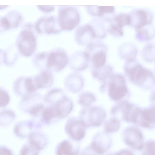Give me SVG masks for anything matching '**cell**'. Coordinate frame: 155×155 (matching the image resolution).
<instances>
[{
	"mask_svg": "<svg viewBox=\"0 0 155 155\" xmlns=\"http://www.w3.org/2000/svg\"><path fill=\"white\" fill-rule=\"evenodd\" d=\"M124 70L130 81L142 88L150 89L155 84V77L153 73L135 59L126 61Z\"/></svg>",
	"mask_w": 155,
	"mask_h": 155,
	"instance_id": "6da1fadb",
	"label": "cell"
},
{
	"mask_svg": "<svg viewBox=\"0 0 155 155\" xmlns=\"http://www.w3.org/2000/svg\"><path fill=\"white\" fill-rule=\"evenodd\" d=\"M100 91H107L109 98L112 101H119L126 99L128 90L124 77L118 73H113L104 82L101 83Z\"/></svg>",
	"mask_w": 155,
	"mask_h": 155,
	"instance_id": "7a4b0ae2",
	"label": "cell"
},
{
	"mask_svg": "<svg viewBox=\"0 0 155 155\" xmlns=\"http://www.w3.org/2000/svg\"><path fill=\"white\" fill-rule=\"evenodd\" d=\"M139 108L124 99L115 104L111 108L110 114L119 120L136 124Z\"/></svg>",
	"mask_w": 155,
	"mask_h": 155,
	"instance_id": "3957f363",
	"label": "cell"
},
{
	"mask_svg": "<svg viewBox=\"0 0 155 155\" xmlns=\"http://www.w3.org/2000/svg\"><path fill=\"white\" fill-rule=\"evenodd\" d=\"M106 117L105 110L98 105L83 107L79 111L78 116L86 127L100 126Z\"/></svg>",
	"mask_w": 155,
	"mask_h": 155,
	"instance_id": "277c9868",
	"label": "cell"
},
{
	"mask_svg": "<svg viewBox=\"0 0 155 155\" xmlns=\"http://www.w3.org/2000/svg\"><path fill=\"white\" fill-rule=\"evenodd\" d=\"M107 47L104 44L94 41L87 45L86 51L90 57L92 68L98 69L105 64Z\"/></svg>",
	"mask_w": 155,
	"mask_h": 155,
	"instance_id": "5b68a950",
	"label": "cell"
},
{
	"mask_svg": "<svg viewBox=\"0 0 155 155\" xmlns=\"http://www.w3.org/2000/svg\"><path fill=\"white\" fill-rule=\"evenodd\" d=\"M80 21V15L76 8L67 6L63 8L59 12L58 22L61 29L72 30Z\"/></svg>",
	"mask_w": 155,
	"mask_h": 155,
	"instance_id": "8992f818",
	"label": "cell"
},
{
	"mask_svg": "<svg viewBox=\"0 0 155 155\" xmlns=\"http://www.w3.org/2000/svg\"><path fill=\"white\" fill-rule=\"evenodd\" d=\"M86 128L79 117H74L67 120L64 129L66 133L71 140L79 142L85 137Z\"/></svg>",
	"mask_w": 155,
	"mask_h": 155,
	"instance_id": "52a82bcc",
	"label": "cell"
},
{
	"mask_svg": "<svg viewBox=\"0 0 155 155\" xmlns=\"http://www.w3.org/2000/svg\"><path fill=\"white\" fill-rule=\"evenodd\" d=\"M122 139L125 144L135 150H140L144 146L143 134L137 128L133 126L128 127L123 131Z\"/></svg>",
	"mask_w": 155,
	"mask_h": 155,
	"instance_id": "ba28073f",
	"label": "cell"
},
{
	"mask_svg": "<svg viewBox=\"0 0 155 155\" xmlns=\"http://www.w3.org/2000/svg\"><path fill=\"white\" fill-rule=\"evenodd\" d=\"M35 38L33 33L28 29L23 31L18 42V47L20 52L24 55L30 56L35 51Z\"/></svg>",
	"mask_w": 155,
	"mask_h": 155,
	"instance_id": "9c48e42d",
	"label": "cell"
},
{
	"mask_svg": "<svg viewBox=\"0 0 155 155\" xmlns=\"http://www.w3.org/2000/svg\"><path fill=\"white\" fill-rule=\"evenodd\" d=\"M112 143L111 138L104 131H99L93 136L89 144L97 153L103 155L110 148Z\"/></svg>",
	"mask_w": 155,
	"mask_h": 155,
	"instance_id": "30bf717a",
	"label": "cell"
},
{
	"mask_svg": "<svg viewBox=\"0 0 155 155\" xmlns=\"http://www.w3.org/2000/svg\"><path fill=\"white\" fill-rule=\"evenodd\" d=\"M136 124L146 128L155 127V105L144 108H139Z\"/></svg>",
	"mask_w": 155,
	"mask_h": 155,
	"instance_id": "8fae6325",
	"label": "cell"
},
{
	"mask_svg": "<svg viewBox=\"0 0 155 155\" xmlns=\"http://www.w3.org/2000/svg\"><path fill=\"white\" fill-rule=\"evenodd\" d=\"M130 15L131 19L130 25L137 29L150 25L153 20L151 13L144 9L134 10Z\"/></svg>",
	"mask_w": 155,
	"mask_h": 155,
	"instance_id": "7c38bea8",
	"label": "cell"
},
{
	"mask_svg": "<svg viewBox=\"0 0 155 155\" xmlns=\"http://www.w3.org/2000/svg\"><path fill=\"white\" fill-rule=\"evenodd\" d=\"M75 38L78 44L86 45L96 38L94 30L89 23L81 25L77 28L75 32Z\"/></svg>",
	"mask_w": 155,
	"mask_h": 155,
	"instance_id": "4fadbf2b",
	"label": "cell"
},
{
	"mask_svg": "<svg viewBox=\"0 0 155 155\" xmlns=\"http://www.w3.org/2000/svg\"><path fill=\"white\" fill-rule=\"evenodd\" d=\"M68 62V56L63 51H58L51 53L48 59V67L59 71L63 69Z\"/></svg>",
	"mask_w": 155,
	"mask_h": 155,
	"instance_id": "5bb4252c",
	"label": "cell"
},
{
	"mask_svg": "<svg viewBox=\"0 0 155 155\" xmlns=\"http://www.w3.org/2000/svg\"><path fill=\"white\" fill-rule=\"evenodd\" d=\"M70 61L72 69L77 71H82L88 67L90 57L85 51H78L73 54Z\"/></svg>",
	"mask_w": 155,
	"mask_h": 155,
	"instance_id": "9a60e30c",
	"label": "cell"
},
{
	"mask_svg": "<svg viewBox=\"0 0 155 155\" xmlns=\"http://www.w3.org/2000/svg\"><path fill=\"white\" fill-rule=\"evenodd\" d=\"M78 142L71 139L62 140L56 148V155H78L80 146Z\"/></svg>",
	"mask_w": 155,
	"mask_h": 155,
	"instance_id": "2e32d148",
	"label": "cell"
},
{
	"mask_svg": "<svg viewBox=\"0 0 155 155\" xmlns=\"http://www.w3.org/2000/svg\"><path fill=\"white\" fill-rule=\"evenodd\" d=\"M35 27L39 32L48 34L56 33L61 29L59 23L51 17L40 19L36 24Z\"/></svg>",
	"mask_w": 155,
	"mask_h": 155,
	"instance_id": "e0dca14e",
	"label": "cell"
},
{
	"mask_svg": "<svg viewBox=\"0 0 155 155\" xmlns=\"http://www.w3.org/2000/svg\"><path fill=\"white\" fill-rule=\"evenodd\" d=\"M84 81L81 75L77 72L72 73L67 78L66 87L71 92L76 93L80 91L83 88Z\"/></svg>",
	"mask_w": 155,
	"mask_h": 155,
	"instance_id": "ac0fdd59",
	"label": "cell"
},
{
	"mask_svg": "<svg viewBox=\"0 0 155 155\" xmlns=\"http://www.w3.org/2000/svg\"><path fill=\"white\" fill-rule=\"evenodd\" d=\"M87 12L91 15L97 17L103 18L107 20V15H113L115 8L113 6L86 5Z\"/></svg>",
	"mask_w": 155,
	"mask_h": 155,
	"instance_id": "d6986e66",
	"label": "cell"
},
{
	"mask_svg": "<svg viewBox=\"0 0 155 155\" xmlns=\"http://www.w3.org/2000/svg\"><path fill=\"white\" fill-rule=\"evenodd\" d=\"M137 51L136 47L133 44L130 42L122 44L118 49L119 56L126 61L135 59Z\"/></svg>",
	"mask_w": 155,
	"mask_h": 155,
	"instance_id": "ffe728a7",
	"label": "cell"
},
{
	"mask_svg": "<svg viewBox=\"0 0 155 155\" xmlns=\"http://www.w3.org/2000/svg\"><path fill=\"white\" fill-rule=\"evenodd\" d=\"M28 137V142L39 151L44 148L48 143L47 137L43 133L32 132Z\"/></svg>",
	"mask_w": 155,
	"mask_h": 155,
	"instance_id": "44dd1931",
	"label": "cell"
},
{
	"mask_svg": "<svg viewBox=\"0 0 155 155\" xmlns=\"http://www.w3.org/2000/svg\"><path fill=\"white\" fill-rule=\"evenodd\" d=\"M113 68L109 64H106L102 67L100 68H92L91 74L92 77L101 82H104L112 74Z\"/></svg>",
	"mask_w": 155,
	"mask_h": 155,
	"instance_id": "7402d4cb",
	"label": "cell"
},
{
	"mask_svg": "<svg viewBox=\"0 0 155 155\" xmlns=\"http://www.w3.org/2000/svg\"><path fill=\"white\" fill-rule=\"evenodd\" d=\"M104 22V19L97 18L92 19L89 22V23L94 30L96 38L102 39L106 36L107 29Z\"/></svg>",
	"mask_w": 155,
	"mask_h": 155,
	"instance_id": "603a6c76",
	"label": "cell"
},
{
	"mask_svg": "<svg viewBox=\"0 0 155 155\" xmlns=\"http://www.w3.org/2000/svg\"><path fill=\"white\" fill-rule=\"evenodd\" d=\"M96 101L95 96L93 93L89 91L82 92L78 99V104L84 107L90 106Z\"/></svg>",
	"mask_w": 155,
	"mask_h": 155,
	"instance_id": "cb8c5ba5",
	"label": "cell"
},
{
	"mask_svg": "<svg viewBox=\"0 0 155 155\" xmlns=\"http://www.w3.org/2000/svg\"><path fill=\"white\" fill-rule=\"evenodd\" d=\"M120 120L112 117L106 120L104 124V131L107 134L114 133L118 131L120 128Z\"/></svg>",
	"mask_w": 155,
	"mask_h": 155,
	"instance_id": "d4e9b609",
	"label": "cell"
},
{
	"mask_svg": "<svg viewBox=\"0 0 155 155\" xmlns=\"http://www.w3.org/2000/svg\"><path fill=\"white\" fill-rule=\"evenodd\" d=\"M142 56L148 62L155 61V43H149L146 44L142 50Z\"/></svg>",
	"mask_w": 155,
	"mask_h": 155,
	"instance_id": "484cf974",
	"label": "cell"
},
{
	"mask_svg": "<svg viewBox=\"0 0 155 155\" xmlns=\"http://www.w3.org/2000/svg\"><path fill=\"white\" fill-rule=\"evenodd\" d=\"M147 26L137 29L136 37L138 40L142 41H149L154 36V31L153 28H147Z\"/></svg>",
	"mask_w": 155,
	"mask_h": 155,
	"instance_id": "4316f807",
	"label": "cell"
},
{
	"mask_svg": "<svg viewBox=\"0 0 155 155\" xmlns=\"http://www.w3.org/2000/svg\"><path fill=\"white\" fill-rule=\"evenodd\" d=\"M111 21L120 27L123 28L130 25L131 19L130 15L126 13H120L114 16Z\"/></svg>",
	"mask_w": 155,
	"mask_h": 155,
	"instance_id": "83f0119b",
	"label": "cell"
},
{
	"mask_svg": "<svg viewBox=\"0 0 155 155\" xmlns=\"http://www.w3.org/2000/svg\"><path fill=\"white\" fill-rule=\"evenodd\" d=\"M35 78L39 88L50 86L52 81L51 75L48 72H43Z\"/></svg>",
	"mask_w": 155,
	"mask_h": 155,
	"instance_id": "f1b7e54d",
	"label": "cell"
},
{
	"mask_svg": "<svg viewBox=\"0 0 155 155\" xmlns=\"http://www.w3.org/2000/svg\"><path fill=\"white\" fill-rule=\"evenodd\" d=\"M39 151L28 142L21 148L19 155H38Z\"/></svg>",
	"mask_w": 155,
	"mask_h": 155,
	"instance_id": "f546056e",
	"label": "cell"
},
{
	"mask_svg": "<svg viewBox=\"0 0 155 155\" xmlns=\"http://www.w3.org/2000/svg\"><path fill=\"white\" fill-rule=\"evenodd\" d=\"M108 21L110 23L107 27V31L114 36H122L123 35V28L117 26L110 20Z\"/></svg>",
	"mask_w": 155,
	"mask_h": 155,
	"instance_id": "4dcf8cb0",
	"label": "cell"
},
{
	"mask_svg": "<svg viewBox=\"0 0 155 155\" xmlns=\"http://www.w3.org/2000/svg\"><path fill=\"white\" fill-rule=\"evenodd\" d=\"M143 155H155V141L150 140L144 145Z\"/></svg>",
	"mask_w": 155,
	"mask_h": 155,
	"instance_id": "1f68e13d",
	"label": "cell"
},
{
	"mask_svg": "<svg viewBox=\"0 0 155 155\" xmlns=\"http://www.w3.org/2000/svg\"><path fill=\"white\" fill-rule=\"evenodd\" d=\"M25 85L26 90L30 92L35 91L39 88L35 78H29L26 79L25 81Z\"/></svg>",
	"mask_w": 155,
	"mask_h": 155,
	"instance_id": "d6a6232c",
	"label": "cell"
},
{
	"mask_svg": "<svg viewBox=\"0 0 155 155\" xmlns=\"http://www.w3.org/2000/svg\"><path fill=\"white\" fill-rule=\"evenodd\" d=\"M78 155H101L97 153L90 144L84 148Z\"/></svg>",
	"mask_w": 155,
	"mask_h": 155,
	"instance_id": "836d02e7",
	"label": "cell"
},
{
	"mask_svg": "<svg viewBox=\"0 0 155 155\" xmlns=\"http://www.w3.org/2000/svg\"><path fill=\"white\" fill-rule=\"evenodd\" d=\"M0 103L1 107L6 105L9 101V97L8 94L3 90H0Z\"/></svg>",
	"mask_w": 155,
	"mask_h": 155,
	"instance_id": "e575fe53",
	"label": "cell"
},
{
	"mask_svg": "<svg viewBox=\"0 0 155 155\" xmlns=\"http://www.w3.org/2000/svg\"><path fill=\"white\" fill-rule=\"evenodd\" d=\"M111 152L112 155H134L131 151L126 149Z\"/></svg>",
	"mask_w": 155,
	"mask_h": 155,
	"instance_id": "d590c367",
	"label": "cell"
},
{
	"mask_svg": "<svg viewBox=\"0 0 155 155\" xmlns=\"http://www.w3.org/2000/svg\"><path fill=\"white\" fill-rule=\"evenodd\" d=\"M43 107L41 105H38L35 106L30 109L29 111L30 113L31 114L36 116L42 110Z\"/></svg>",
	"mask_w": 155,
	"mask_h": 155,
	"instance_id": "8d00e7d4",
	"label": "cell"
},
{
	"mask_svg": "<svg viewBox=\"0 0 155 155\" xmlns=\"http://www.w3.org/2000/svg\"><path fill=\"white\" fill-rule=\"evenodd\" d=\"M0 155H13L11 150L3 146L0 147Z\"/></svg>",
	"mask_w": 155,
	"mask_h": 155,
	"instance_id": "74e56055",
	"label": "cell"
},
{
	"mask_svg": "<svg viewBox=\"0 0 155 155\" xmlns=\"http://www.w3.org/2000/svg\"><path fill=\"white\" fill-rule=\"evenodd\" d=\"M1 24L5 29H8L10 27V22L6 18H3L1 19Z\"/></svg>",
	"mask_w": 155,
	"mask_h": 155,
	"instance_id": "f35d334b",
	"label": "cell"
},
{
	"mask_svg": "<svg viewBox=\"0 0 155 155\" xmlns=\"http://www.w3.org/2000/svg\"><path fill=\"white\" fill-rule=\"evenodd\" d=\"M39 8L45 12H50L53 10L54 7L53 6H38Z\"/></svg>",
	"mask_w": 155,
	"mask_h": 155,
	"instance_id": "ab89813d",
	"label": "cell"
},
{
	"mask_svg": "<svg viewBox=\"0 0 155 155\" xmlns=\"http://www.w3.org/2000/svg\"><path fill=\"white\" fill-rule=\"evenodd\" d=\"M150 101L152 104L155 105V88L152 92L150 96Z\"/></svg>",
	"mask_w": 155,
	"mask_h": 155,
	"instance_id": "60d3db41",
	"label": "cell"
}]
</instances>
